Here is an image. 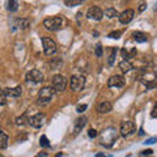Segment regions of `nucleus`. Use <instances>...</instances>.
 Returning a JSON list of instances; mask_svg holds the SVG:
<instances>
[{
  "label": "nucleus",
  "instance_id": "f257e3e1",
  "mask_svg": "<svg viewBox=\"0 0 157 157\" xmlns=\"http://www.w3.org/2000/svg\"><path fill=\"white\" fill-rule=\"evenodd\" d=\"M66 25V21L62 17H48L43 21V26L50 32H58L63 29Z\"/></svg>",
  "mask_w": 157,
  "mask_h": 157
},
{
  "label": "nucleus",
  "instance_id": "f03ea898",
  "mask_svg": "<svg viewBox=\"0 0 157 157\" xmlns=\"http://www.w3.org/2000/svg\"><path fill=\"white\" fill-rule=\"evenodd\" d=\"M115 139H117V130L113 128V127H109V128H106L101 132V144L104 147L110 148L114 144Z\"/></svg>",
  "mask_w": 157,
  "mask_h": 157
},
{
  "label": "nucleus",
  "instance_id": "7ed1b4c3",
  "mask_svg": "<svg viewBox=\"0 0 157 157\" xmlns=\"http://www.w3.org/2000/svg\"><path fill=\"white\" fill-rule=\"evenodd\" d=\"M54 94H55V90H54L52 86L42 88V89L38 92V105L45 106L47 104H50V101L52 100Z\"/></svg>",
  "mask_w": 157,
  "mask_h": 157
},
{
  "label": "nucleus",
  "instance_id": "20e7f679",
  "mask_svg": "<svg viewBox=\"0 0 157 157\" xmlns=\"http://www.w3.org/2000/svg\"><path fill=\"white\" fill-rule=\"evenodd\" d=\"M67 86V78L63 75H55L52 77V88L55 93H62L64 92Z\"/></svg>",
  "mask_w": 157,
  "mask_h": 157
},
{
  "label": "nucleus",
  "instance_id": "39448f33",
  "mask_svg": "<svg viewBox=\"0 0 157 157\" xmlns=\"http://www.w3.org/2000/svg\"><path fill=\"white\" fill-rule=\"evenodd\" d=\"M42 45H43V52H45L46 55H52V54H55L58 50L55 41H52V39L48 37L42 38Z\"/></svg>",
  "mask_w": 157,
  "mask_h": 157
},
{
  "label": "nucleus",
  "instance_id": "423d86ee",
  "mask_svg": "<svg viewBox=\"0 0 157 157\" xmlns=\"http://www.w3.org/2000/svg\"><path fill=\"white\" fill-rule=\"evenodd\" d=\"M70 86H71L72 90L80 92L82 88L85 86V77H84V76H80V75H73V76L71 77Z\"/></svg>",
  "mask_w": 157,
  "mask_h": 157
},
{
  "label": "nucleus",
  "instance_id": "0eeeda50",
  "mask_svg": "<svg viewBox=\"0 0 157 157\" xmlns=\"http://www.w3.org/2000/svg\"><path fill=\"white\" fill-rule=\"evenodd\" d=\"M26 81L28 82H34V84H38V82H42L45 80V77H43V73L38 70H32L26 73Z\"/></svg>",
  "mask_w": 157,
  "mask_h": 157
},
{
  "label": "nucleus",
  "instance_id": "6e6552de",
  "mask_svg": "<svg viewBox=\"0 0 157 157\" xmlns=\"http://www.w3.org/2000/svg\"><path fill=\"white\" fill-rule=\"evenodd\" d=\"M45 121H46V115L42 114V113H38V114L29 118L28 123L32 127H34V128H39V127H42L43 124H45Z\"/></svg>",
  "mask_w": 157,
  "mask_h": 157
},
{
  "label": "nucleus",
  "instance_id": "1a4fd4ad",
  "mask_svg": "<svg viewBox=\"0 0 157 157\" xmlns=\"http://www.w3.org/2000/svg\"><path fill=\"white\" fill-rule=\"evenodd\" d=\"M135 131H136V126H135L134 122L126 121V122H123V123L121 124V134L123 135V136L132 135Z\"/></svg>",
  "mask_w": 157,
  "mask_h": 157
},
{
  "label": "nucleus",
  "instance_id": "9d476101",
  "mask_svg": "<svg viewBox=\"0 0 157 157\" xmlns=\"http://www.w3.org/2000/svg\"><path fill=\"white\" fill-rule=\"evenodd\" d=\"M107 85L110 88H122L126 85V78L121 75H114L109 78V81H107Z\"/></svg>",
  "mask_w": 157,
  "mask_h": 157
},
{
  "label": "nucleus",
  "instance_id": "9b49d317",
  "mask_svg": "<svg viewBox=\"0 0 157 157\" xmlns=\"http://www.w3.org/2000/svg\"><path fill=\"white\" fill-rule=\"evenodd\" d=\"M86 17L89 20H93V21H100V20H102V17H104V12L98 7H92V8H89V11L86 12Z\"/></svg>",
  "mask_w": 157,
  "mask_h": 157
},
{
  "label": "nucleus",
  "instance_id": "f8f14e48",
  "mask_svg": "<svg viewBox=\"0 0 157 157\" xmlns=\"http://www.w3.org/2000/svg\"><path fill=\"white\" fill-rule=\"evenodd\" d=\"M134 11L132 9H126L123 11L121 14H119V21L121 24H123V25H127V24H130L132 21V18H134Z\"/></svg>",
  "mask_w": 157,
  "mask_h": 157
},
{
  "label": "nucleus",
  "instance_id": "ddd939ff",
  "mask_svg": "<svg viewBox=\"0 0 157 157\" xmlns=\"http://www.w3.org/2000/svg\"><path fill=\"white\" fill-rule=\"evenodd\" d=\"M4 93H6L7 97H20L22 93L21 86H16V88H6L4 89Z\"/></svg>",
  "mask_w": 157,
  "mask_h": 157
},
{
  "label": "nucleus",
  "instance_id": "4468645a",
  "mask_svg": "<svg viewBox=\"0 0 157 157\" xmlns=\"http://www.w3.org/2000/svg\"><path fill=\"white\" fill-rule=\"evenodd\" d=\"M111 110H113V105L107 101L101 102V104L97 106V111L100 113V114H106V113H110Z\"/></svg>",
  "mask_w": 157,
  "mask_h": 157
},
{
  "label": "nucleus",
  "instance_id": "2eb2a0df",
  "mask_svg": "<svg viewBox=\"0 0 157 157\" xmlns=\"http://www.w3.org/2000/svg\"><path fill=\"white\" fill-rule=\"evenodd\" d=\"M86 124V118L85 117H80V118H77L76 122H75V132L73 134H78L82 128H84V126Z\"/></svg>",
  "mask_w": 157,
  "mask_h": 157
},
{
  "label": "nucleus",
  "instance_id": "dca6fc26",
  "mask_svg": "<svg viewBox=\"0 0 157 157\" xmlns=\"http://www.w3.org/2000/svg\"><path fill=\"white\" fill-rule=\"evenodd\" d=\"M132 37H134L135 41L139 42V43H144V42H147V39H148V36L143 32H134L132 33Z\"/></svg>",
  "mask_w": 157,
  "mask_h": 157
},
{
  "label": "nucleus",
  "instance_id": "f3484780",
  "mask_svg": "<svg viewBox=\"0 0 157 157\" xmlns=\"http://www.w3.org/2000/svg\"><path fill=\"white\" fill-rule=\"evenodd\" d=\"M8 147V136L4 131H0V149H4Z\"/></svg>",
  "mask_w": 157,
  "mask_h": 157
},
{
  "label": "nucleus",
  "instance_id": "a211bd4d",
  "mask_svg": "<svg viewBox=\"0 0 157 157\" xmlns=\"http://www.w3.org/2000/svg\"><path fill=\"white\" fill-rule=\"evenodd\" d=\"M119 68H121V71L122 72H130L131 70H132V64L128 62V60H122L121 63H119Z\"/></svg>",
  "mask_w": 157,
  "mask_h": 157
},
{
  "label": "nucleus",
  "instance_id": "6ab92c4d",
  "mask_svg": "<svg viewBox=\"0 0 157 157\" xmlns=\"http://www.w3.org/2000/svg\"><path fill=\"white\" fill-rule=\"evenodd\" d=\"M105 16L107 18H114V17H119V13L115 8H107L105 11Z\"/></svg>",
  "mask_w": 157,
  "mask_h": 157
},
{
  "label": "nucleus",
  "instance_id": "aec40b11",
  "mask_svg": "<svg viewBox=\"0 0 157 157\" xmlns=\"http://www.w3.org/2000/svg\"><path fill=\"white\" fill-rule=\"evenodd\" d=\"M16 26L20 28V29H26L29 26V20H25V18L16 20Z\"/></svg>",
  "mask_w": 157,
  "mask_h": 157
},
{
  "label": "nucleus",
  "instance_id": "412c9836",
  "mask_svg": "<svg viewBox=\"0 0 157 157\" xmlns=\"http://www.w3.org/2000/svg\"><path fill=\"white\" fill-rule=\"evenodd\" d=\"M85 0H64V4L67 7H76V6H80L82 4Z\"/></svg>",
  "mask_w": 157,
  "mask_h": 157
},
{
  "label": "nucleus",
  "instance_id": "4be33fe9",
  "mask_svg": "<svg viewBox=\"0 0 157 157\" xmlns=\"http://www.w3.org/2000/svg\"><path fill=\"white\" fill-rule=\"evenodd\" d=\"M17 8H18L17 0H9V2H8V9H9V11L14 12V11H17Z\"/></svg>",
  "mask_w": 157,
  "mask_h": 157
},
{
  "label": "nucleus",
  "instance_id": "5701e85b",
  "mask_svg": "<svg viewBox=\"0 0 157 157\" xmlns=\"http://www.w3.org/2000/svg\"><path fill=\"white\" fill-rule=\"evenodd\" d=\"M26 121H29L28 118H26V114H22L21 117L16 118V124L17 126H24V124L26 123Z\"/></svg>",
  "mask_w": 157,
  "mask_h": 157
},
{
  "label": "nucleus",
  "instance_id": "b1692460",
  "mask_svg": "<svg viewBox=\"0 0 157 157\" xmlns=\"http://www.w3.org/2000/svg\"><path fill=\"white\" fill-rule=\"evenodd\" d=\"M39 144H41V147H43V148H48V147H50V141H48V139L45 135H42L41 139H39Z\"/></svg>",
  "mask_w": 157,
  "mask_h": 157
},
{
  "label": "nucleus",
  "instance_id": "393cba45",
  "mask_svg": "<svg viewBox=\"0 0 157 157\" xmlns=\"http://www.w3.org/2000/svg\"><path fill=\"white\" fill-rule=\"evenodd\" d=\"M115 55H117V48H113V50H111V54H110V56H109V60H107L109 66H113V64H114Z\"/></svg>",
  "mask_w": 157,
  "mask_h": 157
},
{
  "label": "nucleus",
  "instance_id": "a878e982",
  "mask_svg": "<svg viewBox=\"0 0 157 157\" xmlns=\"http://www.w3.org/2000/svg\"><path fill=\"white\" fill-rule=\"evenodd\" d=\"M7 104V96L4 93V89H0V106Z\"/></svg>",
  "mask_w": 157,
  "mask_h": 157
},
{
  "label": "nucleus",
  "instance_id": "bb28decb",
  "mask_svg": "<svg viewBox=\"0 0 157 157\" xmlns=\"http://www.w3.org/2000/svg\"><path fill=\"white\" fill-rule=\"evenodd\" d=\"M102 54H104V50H102L101 43H97V46H96V56L101 58V56H102Z\"/></svg>",
  "mask_w": 157,
  "mask_h": 157
},
{
  "label": "nucleus",
  "instance_id": "cd10ccee",
  "mask_svg": "<svg viewBox=\"0 0 157 157\" xmlns=\"http://www.w3.org/2000/svg\"><path fill=\"white\" fill-rule=\"evenodd\" d=\"M122 36V32L121 30H117V32H111L110 34H109V38H115V39H118Z\"/></svg>",
  "mask_w": 157,
  "mask_h": 157
},
{
  "label": "nucleus",
  "instance_id": "c85d7f7f",
  "mask_svg": "<svg viewBox=\"0 0 157 157\" xmlns=\"http://www.w3.org/2000/svg\"><path fill=\"white\" fill-rule=\"evenodd\" d=\"M86 107H88V105H85V104H80V105H77V106H76V111H77V113H84V111L86 110Z\"/></svg>",
  "mask_w": 157,
  "mask_h": 157
},
{
  "label": "nucleus",
  "instance_id": "c756f323",
  "mask_svg": "<svg viewBox=\"0 0 157 157\" xmlns=\"http://www.w3.org/2000/svg\"><path fill=\"white\" fill-rule=\"evenodd\" d=\"M121 52H122V56L124 58V60H128V59L131 58V54H130L128 51H127V50H124V48H123V50H122Z\"/></svg>",
  "mask_w": 157,
  "mask_h": 157
},
{
  "label": "nucleus",
  "instance_id": "7c9ffc66",
  "mask_svg": "<svg viewBox=\"0 0 157 157\" xmlns=\"http://www.w3.org/2000/svg\"><path fill=\"white\" fill-rule=\"evenodd\" d=\"M88 135H89V137H90V139H94V137H96L98 134H97V131H96V130L90 128L89 131H88Z\"/></svg>",
  "mask_w": 157,
  "mask_h": 157
},
{
  "label": "nucleus",
  "instance_id": "2f4dec72",
  "mask_svg": "<svg viewBox=\"0 0 157 157\" xmlns=\"http://www.w3.org/2000/svg\"><path fill=\"white\" fill-rule=\"evenodd\" d=\"M151 117H152V118H157V104L155 105L153 110H152V113H151Z\"/></svg>",
  "mask_w": 157,
  "mask_h": 157
},
{
  "label": "nucleus",
  "instance_id": "473e14b6",
  "mask_svg": "<svg viewBox=\"0 0 157 157\" xmlns=\"http://www.w3.org/2000/svg\"><path fill=\"white\" fill-rule=\"evenodd\" d=\"M156 140H157L156 137H151V139H147V141H144V143H145V144H153Z\"/></svg>",
  "mask_w": 157,
  "mask_h": 157
},
{
  "label": "nucleus",
  "instance_id": "72a5a7b5",
  "mask_svg": "<svg viewBox=\"0 0 157 157\" xmlns=\"http://www.w3.org/2000/svg\"><path fill=\"white\" fill-rule=\"evenodd\" d=\"M145 3H140V6H139V12H143L144 9H145Z\"/></svg>",
  "mask_w": 157,
  "mask_h": 157
},
{
  "label": "nucleus",
  "instance_id": "f704fd0d",
  "mask_svg": "<svg viewBox=\"0 0 157 157\" xmlns=\"http://www.w3.org/2000/svg\"><path fill=\"white\" fill-rule=\"evenodd\" d=\"M152 152H153L152 149H147V151H143L141 153H143L144 156H149V155H152Z\"/></svg>",
  "mask_w": 157,
  "mask_h": 157
},
{
  "label": "nucleus",
  "instance_id": "c9c22d12",
  "mask_svg": "<svg viewBox=\"0 0 157 157\" xmlns=\"http://www.w3.org/2000/svg\"><path fill=\"white\" fill-rule=\"evenodd\" d=\"M36 157H47V153L46 152H41V153H38Z\"/></svg>",
  "mask_w": 157,
  "mask_h": 157
},
{
  "label": "nucleus",
  "instance_id": "e433bc0d",
  "mask_svg": "<svg viewBox=\"0 0 157 157\" xmlns=\"http://www.w3.org/2000/svg\"><path fill=\"white\" fill-rule=\"evenodd\" d=\"M96 157H106V156H105L104 153H97V155H96Z\"/></svg>",
  "mask_w": 157,
  "mask_h": 157
},
{
  "label": "nucleus",
  "instance_id": "4c0bfd02",
  "mask_svg": "<svg viewBox=\"0 0 157 157\" xmlns=\"http://www.w3.org/2000/svg\"><path fill=\"white\" fill-rule=\"evenodd\" d=\"M0 157H4V156H2V155H0Z\"/></svg>",
  "mask_w": 157,
  "mask_h": 157
}]
</instances>
